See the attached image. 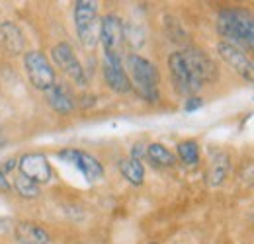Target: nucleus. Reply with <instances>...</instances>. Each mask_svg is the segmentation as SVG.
Instances as JSON below:
<instances>
[{
	"label": "nucleus",
	"mask_w": 254,
	"mask_h": 244,
	"mask_svg": "<svg viewBox=\"0 0 254 244\" xmlns=\"http://www.w3.org/2000/svg\"><path fill=\"white\" fill-rule=\"evenodd\" d=\"M12 189H14L22 199H37V197L41 195V185L35 183L33 180H30V178H26V176H22V174L14 176V180H12Z\"/></svg>",
	"instance_id": "19"
},
{
	"label": "nucleus",
	"mask_w": 254,
	"mask_h": 244,
	"mask_svg": "<svg viewBox=\"0 0 254 244\" xmlns=\"http://www.w3.org/2000/svg\"><path fill=\"white\" fill-rule=\"evenodd\" d=\"M168 70H170V76H172V84L178 94L182 96H195V92H199L203 86L201 82L193 76L191 68L188 66V62L184 59V55L180 51H174L170 53L168 57Z\"/></svg>",
	"instance_id": "6"
},
{
	"label": "nucleus",
	"mask_w": 254,
	"mask_h": 244,
	"mask_svg": "<svg viewBox=\"0 0 254 244\" xmlns=\"http://www.w3.org/2000/svg\"><path fill=\"white\" fill-rule=\"evenodd\" d=\"M45 94H47V104L51 106L53 112H57L61 116H70L74 112V108H76L74 96H72V92L68 90L64 84L57 82L51 90L45 92Z\"/></svg>",
	"instance_id": "14"
},
{
	"label": "nucleus",
	"mask_w": 254,
	"mask_h": 244,
	"mask_svg": "<svg viewBox=\"0 0 254 244\" xmlns=\"http://www.w3.org/2000/svg\"><path fill=\"white\" fill-rule=\"evenodd\" d=\"M229 168H231V162H229V154L217 153L211 162H209V168H207V183L211 187H217L225 182L227 174H229Z\"/></svg>",
	"instance_id": "16"
},
{
	"label": "nucleus",
	"mask_w": 254,
	"mask_h": 244,
	"mask_svg": "<svg viewBox=\"0 0 254 244\" xmlns=\"http://www.w3.org/2000/svg\"><path fill=\"white\" fill-rule=\"evenodd\" d=\"M0 47L6 55L18 57L26 51V37L14 22H0Z\"/></svg>",
	"instance_id": "13"
},
{
	"label": "nucleus",
	"mask_w": 254,
	"mask_h": 244,
	"mask_svg": "<svg viewBox=\"0 0 254 244\" xmlns=\"http://www.w3.org/2000/svg\"><path fill=\"white\" fill-rule=\"evenodd\" d=\"M18 174L43 185L53 178V166L43 153H24L18 158Z\"/></svg>",
	"instance_id": "8"
},
{
	"label": "nucleus",
	"mask_w": 254,
	"mask_h": 244,
	"mask_svg": "<svg viewBox=\"0 0 254 244\" xmlns=\"http://www.w3.org/2000/svg\"><path fill=\"white\" fill-rule=\"evenodd\" d=\"M24 70L35 90L49 92L57 84V74L53 64L49 57L39 49H30L24 53Z\"/></svg>",
	"instance_id": "4"
},
{
	"label": "nucleus",
	"mask_w": 254,
	"mask_h": 244,
	"mask_svg": "<svg viewBox=\"0 0 254 244\" xmlns=\"http://www.w3.org/2000/svg\"><path fill=\"white\" fill-rule=\"evenodd\" d=\"M74 30L80 43L86 49H94L100 35V20H98V2L94 0H78L74 2Z\"/></svg>",
	"instance_id": "3"
},
{
	"label": "nucleus",
	"mask_w": 254,
	"mask_h": 244,
	"mask_svg": "<svg viewBox=\"0 0 254 244\" xmlns=\"http://www.w3.org/2000/svg\"><path fill=\"white\" fill-rule=\"evenodd\" d=\"M145 156L151 160L153 166H159V168H170L176 164V156L170 149H166L162 143H151L147 145V153Z\"/></svg>",
	"instance_id": "18"
},
{
	"label": "nucleus",
	"mask_w": 254,
	"mask_h": 244,
	"mask_svg": "<svg viewBox=\"0 0 254 244\" xmlns=\"http://www.w3.org/2000/svg\"><path fill=\"white\" fill-rule=\"evenodd\" d=\"M126 70L131 80V88H135L137 96L149 104H157L160 100L159 68L149 59L137 53H129L126 57Z\"/></svg>",
	"instance_id": "1"
},
{
	"label": "nucleus",
	"mask_w": 254,
	"mask_h": 244,
	"mask_svg": "<svg viewBox=\"0 0 254 244\" xmlns=\"http://www.w3.org/2000/svg\"><path fill=\"white\" fill-rule=\"evenodd\" d=\"M180 53L184 55L188 66H190L191 72H193V76L201 82V86L213 84L219 78V72H217L215 62L211 61V57L205 51H201L199 47H186Z\"/></svg>",
	"instance_id": "10"
},
{
	"label": "nucleus",
	"mask_w": 254,
	"mask_h": 244,
	"mask_svg": "<svg viewBox=\"0 0 254 244\" xmlns=\"http://www.w3.org/2000/svg\"><path fill=\"white\" fill-rule=\"evenodd\" d=\"M217 53L241 78L254 84V62L241 47H237L229 41H219L217 43Z\"/></svg>",
	"instance_id": "11"
},
{
	"label": "nucleus",
	"mask_w": 254,
	"mask_h": 244,
	"mask_svg": "<svg viewBox=\"0 0 254 244\" xmlns=\"http://www.w3.org/2000/svg\"><path fill=\"white\" fill-rule=\"evenodd\" d=\"M203 106V100L199 98V96H190V98H186V102H184V112L186 114H193L195 110H199Z\"/></svg>",
	"instance_id": "21"
},
{
	"label": "nucleus",
	"mask_w": 254,
	"mask_h": 244,
	"mask_svg": "<svg viewBox=\"0 0 254 244\" xmlns=\"http://www.w3.org/2000/svg\"><path fill=\"white\" fill-rule=\"evenodd\" d=\"M102 74H104V80H106L108 88H112L116 94H127V92L133 90L129 74H127L126 66H124V59L120 55H104Z\"/></svg>",
	"instance_id": "12"
},
{
	"label": "nucleus",
	"mask_w": 254,
	"mask_h": 244,
	"mask_svg": "<svg viewBox=\"0 0 254 244\" xmlns=\"http://www.w3.org/2000/svg\"><path fill=\"white\" fill-rule=\"evenodd\" d=\"M145 153H147V147H143V143H137V145L131 149V158L141 160V156H145Z\"/></svg>",
	"instance_id": "23"
},
{
	"label": "nucleus",
	"mask_w": 254,
	"mask_h": 244,
	"mask_svg": "<svg viewBox=\"0 0 254 244\" xmlns=\"http://www.w3.org/2000/svg\"><path fill=\"white\" fill-rule=\"evenodd\" d=\"M14 237L20 244H49V233L30 221H22L14 227Z\"/></svg>",
	"instance_id": "15"
},
{
	"label": "nucleus",
	"mask_w": 254,
	"mask_h": 244,
	"mask_svg": "<svg viewBox=\"0 0 254 244\" xmlns=\"http://www.w3.org/2000/svg\"><path fill=\"white\" fill-rule=\"evenodd\" d=\"M8 229H10V225H8V221H6V219H2V217H0V233H6V231H8Z\"/></svg>",
	"instance_id": "24"
},
{
	"label": "nucleus",
	"mask_w": 254,
	"mask_h": 244,
	"mask_svg": "<svg viewBox=\"0 0 254 244\" xmlns=\"http://www.w3.org/2000/svg\"><path fill=\"white\" fill-rule=\"evenodd\" d=\"M12 191V182L8 180V174L0 166V193H10Z\"/></svg>",
	"instance_id": "22"
},
{
	"label": "nucleus",
	"mask_w": 254,
	"mask_h": 244,
	"mask_svg": "<svg viewBox=\"0 0 254 244\" xmlns=\"http://www.w3.org/2000/svg\"><path fill=\"white\" fill-rule=\"evenodd\" d=\"M178 158L186 164V166H195L199 162V145L195 139H184L178 143L176 147Z\"/></svg>",
	"instance_id": "20"
},
{
	"label": "nucleus",
	"mask_w": 254,
	"mask_h": 244,
	"mask_svg": "<svg viewBox=\"0 0 254 244\" xmlns=\"http://www.w3.org/2000/svg\"><path fill=\"white\" fill-rule=\"evenodd\" d=\"M51 59L55 62V66H59L64 74L78 86H84L86 84V72H84V66L80 59L76 57L74 49L70 43L61 41V43H55L51 47Z\"/></svg>",
	"instance_id": "7"
},
{
	"label": "nucleus",
	"mask_w": 254,
	"mask_h": 244,
	"mask_svg": "<svg viewBox=\"0 0 254 244\" xmlns=\"http://www.w3.org/2000/svg\"><path fill=\"white\" fill-rule=\"evenodd\" d=\"M57 156H59V160H63L66 164H72L88 182H98L104 178L102 162L90 153H84L78 149H63V151H59Z\"/></svg>",
	"instance_id": "9"
},
{
	"label": "nucleus",
	"mask_w": 254,
	"mask_h": 244,
	"mask_svg": "<svg viewBox=\"0 0 254 244\" xmlns=\"http://www.w3.org/2000/svg\"><path fill=\"white\" fill-rule=\"evenodd\" d=\"M98 43L104 47V55H120L126 43V24L118 14H106L100 18Z\"/></svg>",
	"instance_id": "5"
},
{
	"label": "nucleus",
	"mask_w": 254,
	"mask_h": 244,
	"mask_svg": "<svg viewBox=\"0 0 254 244\" xmlns=\"http://www.w3.org/2000/svg\"><path fill=\"white\" fill-rule=\"evenodd\" d=\"M217 31L237 47H251L254 43V16L249 10L225 8L217 14Z\"/></svg>",
	"instance_id": "2"
},
{
	"label": "nucleus",
	"mask_w": 254,
	"mask_h": 244,
	"mask_svg": "<svg viewBox=\"0 0 254 244\" xmlns=\"http://www.w3.org/2000/svg\"><path fill=\"white\" fill-rule=\"evenodd\" d=\"M118 168H120V174H122L131 185H141V183L145 182V166H143L141 160H135V158H131V156L120 158Z\"/></svg>",
	"instance_id": "17"
}]
</instances>
